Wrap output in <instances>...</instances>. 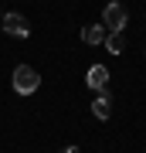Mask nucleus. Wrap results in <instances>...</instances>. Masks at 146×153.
I'll return each instance as SVG.
<instances>
[{"label": "nucleus", "mask_w": 146, "mask_h": 153, "mask_svg": "<svg viewBox=\"0 0 146 153\" xmlns=\"http://www.w3.org/2000/svg\"><path fill=\"white\" fill-rule=\"evenodd\" d=\"M92 116H95V119H109V116H112V99H109V88H105V92H99V99L92 102Z\"/></svg>", "instance_id": "obj_5"}, {"label": "nucleus", "mask_w": 146, "mask_h": 153, "mask_svg": "<svg viewBox=\"0 0 146 153\" xmlns=\"http://www.w3.org/2000/svg\"><path fill=\"white\" fill-rule=\"evenodd\" d=\"M102 24H105L109 31H122L126 24H129L126 7H122V4H105V10H102Z\"/></svg>", "instance_id": "obj_2"}, {"label": "nucleus", "mask_w": 146, "mask_h": 153, "mask_svg": "<svg viewBox=\"0 0 146 153\" xmlns=\"http://www.w3.org/2000/svg\"><path fill=\"white\" fill-rule=\"evenodd\" d=\"M82 41L85 44H102L105 41V27L102 24H85V27H82Z\"/></svg>", "instance_id": "obj_7"}, {"label": "nucleus", "mask_w": 146, "mask_h": 153, "mask_svg": "<svg viewBox=\"0 0 146 153\" xmlns=\"http://www.w3.org/2000/svg\"><path fill=\"white\" fill-rule=\"evenodd\" d=\"M102 44H105L109 55H122V51H126V38H122V31H109Z\"/></svg>", "instance_id": "obj_6"}, {"label": "nucleus", "mask_w": 146, "mask_h": 153, "mask_svg": "<svg viewBox=\"0 0 146 153\" xmlns=\"http://www.w3.org/2000/svg\"><path fill=\"white\" fill-rule=\"evenodd\" d=\"M0 17H4V14H0Z\"/></svg>", "instance_id": "obj_9"}, {"label": "nucleus", "mask_w": 146, "mask_h": 153, "mask_svg": "<svg viewBox=\"0 0 146 153\" xmlns=\"http://www.w3.org/2000/svg\"><path fill=\"white\" fill-rule=\"evenodd\" d=\"M10 82H14V88H17L21 95H34V92H38V85H41V78H38V71H34L31 65H17Z\"/></svg>", "instance_id": "obj_1"}, {"label": "nucleus", "mask_w": 146, "mask_h": 153, "mask_svg": "<svg viewBox=\"0 0 146 153\" xmlns=\"http://www.w3.org/2000/svg\"><path fill=\"white\" fill-rule=\"evenodd\" d=\"M65 153H78V146H68V150H65Z\"/></svg>", "instance_id": "obj_8"}, {"label": "nucleus", "mask_w": 146, "mask_h": 153, "mask_svg": "<svg viewBox=\"0 0 146 153\" xmlns=\"http://www.w3.org/2000/svg\"><path fill=\"white\" fill-rule=\"evenodd\" d=\"M85 82H88V88H95V92H105L109 88V68L105 65H92L88 75H85Z\"/></svg>", "instance_id": "obj_4"}, {"label": "nucleus", "mask_w": 146, "mask_h": 153, "mask_svg": "<svg viewBox=\"0 0 146 153\" xmlns=\"http://www.w3.org/2000/svg\"><path fill=\"white\" fill-rule=\"evenodd\" d=\"M0 27L10 34V38H27V34H31L24 14H4V17H0Z\"/></svg>", "instance_id": "obj_3"}]
</instances>
